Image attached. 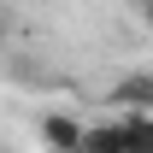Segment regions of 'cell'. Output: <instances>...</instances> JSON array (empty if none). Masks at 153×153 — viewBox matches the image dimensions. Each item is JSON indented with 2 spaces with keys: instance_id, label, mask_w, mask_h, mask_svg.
<instances>
[{
  "instance_id": "6da1fadb",
  "label": "cell",
  "mask_w": 153,
  "mask_h": 153,
  "mask_svg": "<svg viewBox=\"0 0 153 153\" xmlns=\"http://www.w3.org/2000/svg\"><path fill=\"white\" fill-rule=\"evenodd\" d=\"M82 130H88V124H76L71 112H47V118H41L47 153H82Z\"/></svg>"
},
{
  "instance_id": "7a4b0ae2",
  "label": "cell",
  "mask_w": 153,
  "mask_h": 153,
  "mask_svg": "<svg viewBox=\"0 0 153 153\" xmlns=\"http://www.w3.org/2000/svg\"><path fill=\"white\" fill-rule=\"evenodd\" d=\"M112 106H124V112H153V71L124 76V82L112 88Z\"/></svg>"
},
{
  "instance_id": "3957f363",
  "label": "cell",
  "mask_w": 153,
  "mask_h": 153,
  "mask_svg": "<svg viewBox=\"0 0 153 153\" xmlns=\"http://www.w3.org/2000/svg\"><path fill=\"white\" fill-rule=\"evenodd\" d=\"M118 130L130 153H153V112H118Z\"/></svg>"
},
{
  "instance_id": "277c9868",
  "label": "cell",
  "mask_w": 153,
  "mask_h": 153,
  "mask_svg": "<svg viewBox=\"0 0 153 153\" xmlns=\"http://www.w3.org/2000/svg\"><path fill=\"white\" fill-rule=\"evenodd\" d=\"M82 153H130L118 118H112V124H88V130H82Z\"/></svg>"
},
{
  "instance_id": "5b68a950",
  "label": "cell",
  "mask_w": 153,
  "mask_h": 153,
  "mask_svg": "<svg viewBox=\"0 0 153 153\" xmlns=\"http://www.w3.org/2000/svg\"><path fill=\"white\" fill-rule=\"evenodd\" d=\"M135 12H141V24H147V36H153V0H135Z\"/></svg>"
},
{
  "instance_id": "8992f818",
  "label": "cell",
  "mask_w": 153,
  "mask_h": 153,
  "mask_svg": "<svg viewBox=\"0 0 153 153\" xmlns=\"http://www.w3.org/2000/svg\"><path fill=\"white\" fill-rule=\"evenodd\" d=\"M6 36H12V24H6V12H0V47H6Z\"/></svg>"
}]
</instances>
